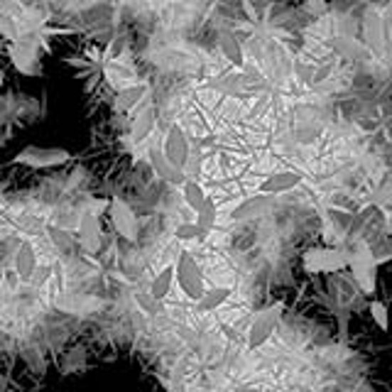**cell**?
Here are the masks:
<instances>
[{
  "label": "cell",
  "mask_w": 392,
  "mask_h": 392,
  "mask_svg": "<svg viewBox=\"0 0 392 392\" xmlns=\"http://www.w3.org/2000/svg\"><path fill=\"white\" fill-rule=\"evenodd\" d=\"M135 300H137V304H140L142 312H147V314H154V312H157V309H154V304H157V300H154L150 292H147V295H137Z\"/></svg>",
  "instance_id": "83f0119b"
},
{
  "label": "cell",
  "mask_w": 392,
  "mask_h": 392,
  "mask_svg": "<svg viewBox=\"0 0 392 392\" xmlns=\"http://www.w3.org/2000/svg\"><path fill=\"white\" fill-rule=\"evenodd\" d=\"M216 218H218V208H216V201H211V198H206L203 201V206L196 211V223L198 228L203 231V235L208 233V231L216 226Z\"/></svg>",
  "instance_id": "44dd1931"
},
{
  "label": "cell",
  "mask_w": 392,
  "mask_h": 392,
  "mask_svg": "<svg viewBox=\"0 0 392 392\" xmlns=\"http://www.w3.org/2000/svg\"><path fill=\"white\" fill-rule=\"evenodd\" d=\"M5 81V74H3V69H0V84H3Z\"/></svg>",
  "instance_id": "1f68e13d"
},
{
  "label": "cell",
  "mask_w": 392,
  "mask_h": 392,
  "mask_svg": "<svg viewBox=\"0 0 392 392\" xmlns=\"http://www.w3.org/2000/svg\"><path fill=\"white\" fill-rule=\"evenodd\" d=\"M147 159H150V167L152 172L159 176L162 181H167V184H184V169H176L172 162H169L167 157H164V150L162 147H150L147 150Z\"/></svg>",
  "instance_id": "ba28073f"
},
{
  "label": "cell",
  "mask_w": 392,
  "mask_h": 392,
  "mask_svg": "<svg viewBox=\"0 0 392 392\" xmlns=\"http://www.w3.org/2000/svg\"><path fill=\"white\" fill-rule=\"evenodd\" d=\"M385 231H388V233L392 235V208L388 211V216H385Z\"/></svg>",
  "instance_id": "f546056e"
},
{
  "label": "cell",
  "mask_w": 392,
  "mask_h": 392,
  "mask_svg": "<svg viewBox=\"0 0 392 392\" xmlns=\"http://www.w3.org/2000/svg\"><path fill=\"white\" fill-rule=\"evenodd\" d=\"M218 47H221V54L233 66H245V52H243V44L238 42V37H235L233 32H221Z\"/></svg>",
  "instance_id": "2e32d148"
},
{
  "label": "cell",
  "mask_w": 392,
  "mask_h": 392,
  "mask_svg": "<svg viewBox=\"0 0 392 392\" xmlns=\"http://www.w3.org/2000/svg\"><path fill=\"white\" fill-rule=\"evenodd\" d=\"M304 5H307L309 13L317 15V18H322V15L329 13V3H327V0H304Z\"/></svg>",
  "instance_id": "4316f807"
},
{
  "label": "cell",
  "mask_w": 392,
  "mask_h": 392,
  "mask_svg": "<svg viewBox=\"0 0 392 392\" xmlns=\"http://www.w3.org/2000/svg\"><path fill=\"white\" fill-rule=\"evenodd\" d=\"M162 150H164V157L174 164L176 169H186L189 164V157H191V145H189V137L181 125H172L164 135V142H162Z\"/></svg>",
  "instance_id": "52a82bcc"
},
{
  "label": "cell",
  "mask_w": 392,
  "mask_h": 392,
  "mask_svg": "<svg viewBox=\"0 0 392 392\" xmlns=\"http://www.w3.org/2000/svg\"><path fill=\"white\" fill-rule=\"evenodd\" d=\"M106 76H108V81L113 84L115 91H120V88H128L132 84H137L135 81V74H132L130 69H125L120 62H110L106 66Z\"/></svg>",
  "instance_id": "d6986e66"
},
{
  "label": "cell",
  "mask_w": 392,
  "mask_h": 392,
  "mask_svg": "<svg viewBox=\"0 0 392 392\" xmlns=\"http://www.w3.org/2000/svg\"><path fill=\"white\" fill-rule=\"evenodd\" d=\"M351 265L349 253L339 250V248H309L302 255V267L309 275H331L341 272Z\"/></svg>",
  "instance_id": "6da1fadb"
},
{
  "label": "cell",
  "mask_w": 392,
  "mask_h": 392,
  "mask_svg": "<svg viewBox=\"0 0 392 392\" xmlns=\"http://www.w3.org/2000/svg\"><path fill=\"white\" fill-rule=\"evenodd\" d=\"M147 91H150V86L142 84V81H137V84H132L128 88H120V91L115 93V110H120V113L135 110L142 103V98L147 96Z\"/></svg>",
  "instance_id": "5bb4252c"
},
{
  "label": "cell",
  "mask_w": 392,
  "mask_h": 392,
  "mask_svg": "<svg viewBox=\"0 0 392 392\" xmlns=\"http://www.w3.org/2000/svg\"><path fill=\"white\" fill-rule=\"evenodd\" d=\"M0 35L5 37V40L15 42L20 37V30H18V22L15 18H10V15H0Z\"/></svg>",
  "instance_id": "d4e9b609"
},
{
  "label": "cell",
  "mask_w": 392,
  "mask_h": 392,
  "mask_svg": "<svg viewBox=\"0 0 392 392\" xmlns=\"http://www.w3.org/2000/svg\"><path fill=\"white\" fill-rule=\"evenodd\" d=\"M363 32H366V40H368V47L373 49L375 54L383 52L385 49V40H388V35H385V25H383V15L378 13V10H368L366 18H363Z\"/></svg>",
  "instance_id": "8fae6325"
},
{
  "label": "cell",
  "mask_w": 392,
  "mask_h": 392,
  "mask_svg": "<svg viewBox=\"0 0 392 392\" xmlns=\"http://www.w3.org/2000/svg\"><path fill=\"white\" fill-rule=\"evenodd\" d=\"M390 375H392V368H390Z\"/></svg>",
  "instance_id": "e575fe53"
},
{
  "label": "cell",
  "mask_w": 392,
  "mask_h": 392,
  "mask_svg": "<svg viewBox=\"0 0 392 392\" xmlns=\"http://www.w3.org/2000/svg\"><path fill=\"white\" fill-rule=\"evenodd\" d=\"M37 267H40V260H37V250L30 240H22L18 253H15V272L22 282H30L35 277Z\"/></svg>",
  "instance_id": "30bf717a"
},
{
  "label": "cell",
  "mask_w": 392,
  "mask_h": 392,
  "mask_svg": "<svg viewBox=\"0 0 392 392\" xmlns=\"http://www.w3.org/2000/svg\"><path fill=\"white\" fill-rule=\"evenodd\" d=\"M174 235H176L179 240H196V238H201V235H203V231L198 228V223L194 221V223H181V226H176Z\"/></svg>",
  "instance_id": "484cf974"
},
{
  "label": "cell",
  "mask_w": 392,
  "mask_h": 392,
  "mask_svg": "<svg viewBox=\"0 0 392 392\" xmlns=\"http://www.w3.org/2000/svg\"><path fill=\"white\" fill-rule=\"evenodd\" d=\"M378 258L373 255L368 248H361V250L356 253V255L351 258V272H353V280L358 282V287H361L363 295H375V277H378Z\"/></svg>",
  "instance_id": "5b68a950"
},
{
  "label": "cell",
  "mask_w": 392,
  "mask_h": 392,
  "mask_svg": "<svg viewBox=\"0 0 392 392\" xmlns=\"http://www.w3.org/2000/svg\"><path fill=\"white\" fill-rule=\"evenodd\" d=\"M79 245L86 253H98L101 250V221L98 213L84 211L79 218Z\"/></svg>",
  "instance_id": "9c48e42d"
},
{
  "label": "cell",
  "mask_w": 392,
  "mask_h": 392,
  "mask_svg": "<svg viewBox=\"0 0 392 392\" xmlns=\"http://www.w3.org/2000/svg\"><path fill=\"white\" fill-rule=\"evenodd\" d=\"M8 54H10V62H13L15 69L25 76H40L42 74V64H40V57L35 52H27V49L18 47V44H10L8 47Z\"/></svg>",
  "instance_id": "4fadbf2b"
},
{
  "label": "cell",
  "mask_w": 392,
  "mask_h": 392,
  "mask_svg": "<svg viewBox=\"0 0 392 392\" xmlns=\"http://www.w3.org/2000/svg\"><path fill=\"white\" fill-rule=\"evenodd\" d=\"M231 292H233L231 287H208L201 300L196 302V307L201 309V312H213V309L223 307L226 302H228Z\"/></svg>",
  "instance_id": "ac0fdd59"
},
{
  "label": "cell",
  "mask_w": 392,
  "mask_h": 392,
  "mask_svg": "<svg viewBox=\"0 0 392 392\" xmlns=\"http://www.w3.org/2000/svg\"><path fill=\"white\" fill-rule=\"evenodd\" d=\"M113 3H123V0H113Z\"/></svg>",
  "instance_id": "d6a6232c"
},
{
  "label": "cell",
  "mask_w": 392,
  "mask_h": 392,
  "mask_svg": "<svg viewBox=\"0 0 392 392\" xmlns=\"http://www.w3.org/2000/svg\"><path fill=\"white\" fill-rule=\"evenodd\" d=\"M169 392H179V390H169Z\"/></svg>",
  "instance_id": "836d02e7"
},
{
  "label": "cell",
  "mask_w": 392,
  "mask_h": 392,
  "mask_svg": "<svg viewBox=\"0 0 392 392\" xmlns=\"http://www.w3.org/2000/svg\"><path fill=\"white\" fill-rule=\"evenodd\" d=\"M280 319H282V302H275V304L260 309V312L253 314L250 327H248V349H260L272 339V334L280 327Z\"/></svg>",
  "instance_id": "7a4b0ae2"
},
{
  "label": "cell",
  "mask_w": 392,
  "mask_h": 392,
  "mask_svg": "<svg viewBox=\"0 0 392 392\" xmlns=\"http://www.w3.org/2000/svg\"><path fill=\"white\" fill-rule=\"evenodd\" d=\"M22 226H25L22 231H27V233H40V231H42V221L40 218L25 216V218H22Z\"/></svg>",
  "instance_id": "f1b7e54d"
},
{
  "label": "cell",
  "mask_w": 392,
  "mask_h": 392,
  "mask_svg": "<svg viewBox=\"0 0 392 392\" xmlns=\"http://www.w3.org/2000/svg\"><path fill=\"white\" fill-rule=\"evenodd\" d=\"M108 213H110V223H113L115 233H118L120 238L135 243L140 228H137V216H135V211L128 206V201L113 196L110 198V203H108Z\"/></svg>",
  "instance_id": "8992f818"
},
{
  "label": "cell",
  "mask_w": 392,
  "mask_h": 392,
  "mask_svg": "<svg viewBox=\"0 0 392 392\" xmlns=\"http://www.w3.org/2000/svg\"><path fill=\"white\" fill-rule=\"evenodd\" d=\"M47 235H49V240H52V245L57 248V250H71L74 248V238H71L69 233H66L64 228H57V226H49L47 228Z\"/></svg>",
  "instance_id": "cb8c5ba5"
},
{
  "label": "cell",
  "mask_w": 392,
  "mask_h": 392,
  "mask_svg": "<svg viewBox=\"0 0 392 392\" xmlns=\"http://www.w3.org/2000/svg\"><path fill=\"white\" fill-rule=\"evenodd\" d=\"M263 206H265V198H248V201H243L238 208L233 211V218L235 221H245V218H253V216H258V213L263 211Z\"/></svg>",
  "instance_id": "603a6c76"
},
{
  "label": "cell",
  "mask_w": 392,
  "mask_h": 392,
  "mask_svg": "<svg viewBox=\"0 0 392 392\" xmlns=\"http://www.w3.org/2000/svg\"><path fill=\"white\" fill-rule=\"evenodd\" d=\"M181 194H184V201L191 211H198V208L203 206V201L208 198L206 191H203V186L198 184L196 179H186L184 184H181Z\"/></svg>",
  "instance_id": "ffe728a7"
},
{
  "label": "cell",
  "mask_w": 392,
  "mask_h": 392,
  "mask_svg": "<svg viewBox=\"0 0 392 392\" xmlns=\"http://www.w3.org/2000/svg\"><path fill=\"white\" fill-rule=\"evenodd\" d=\"M135 113L137 115H135V120H132L130 135H132V140L135 142H142V140L150 137V132L154 128V108L145 101V106H137Z\"/></svg>",
  "instance_id": "9a60e30c"
},
{
  "label": "cell",
  "mask_w": 392,
  "mask_h": 392,
  "mask_svg": "<svg viewBox=\"0 0 392 392\" xmlns=\"http://www.w3.org/2000/svg\"><path fill=\"white\" fill-rule=\"evenodd\" d=\"M228 392H231V390H228ZM240 392H243V390H240Z\"/></svg>",
  "instance_id": "d590c367"
},
{
  "label": "cell",
  "mask_w": 392,
  "mask_h": 392,
  "mask_svg": "<svg viewBox=\"0 0 392 392\" xmlns=\"http://www.w3.org/2000/svg\"><path fill=\"white\" fill-rule=\"evenodd\" d=\"M174 272H176V285L181 287V292L194 302L201 300L203 292H206V287H203V272L201 267H198L196 258L191 255L189 250L179 253V258H176L174 263Z\"/></svg>",
  "instance_id": "3957f363"
},
{
  "label": "cell",
  "mask_w": 392,
  "mask_h": 392,
  "mask_svg": "<svg viewBox=\"0 0 392 392\" xmlns=\"http://www.w3.org/2000/svg\"><path fill=\"white\" fill-rule=\"evenodd\" d=\"M71 159V152L64 147H40V145H30L25 150H20L13 157L15 164H25L32 169H52V167H62Z\"/></svg>",
  "instance_id": "277c9868"
},
{
  "label": "cell",
  "mask_w": 392,
  "mask_h": 392,
  "mask_svg": "<svg viewBox=\"0 0 392 392\" xmlns=\"http://www.w3.org/2000/svg\"><path fill=\"white\" fill-rule=\"evenodd\" d=\"M243 392H263V390H255V388H248V390H243Z\"/></svg>",
  "instance_id": "4dcf8cb0"
},
{
  "label": "cell",
  "mask_w": 392,
  "mask_h": 392,
  "mask_svg": "<svg viewBox=\"0 0 392 392\" xmlns=\"http://www.w3.org/2000/svg\"><path fill=\"white\" fill-rule=\"evenodd\" d=\"M174 282H176L174 265H167V267H162V272H157V277L152 280V285H150V295H152L157 302H162L164 297H167L169 292H172Z\"/></svg>",
  "instance_id": "e0dca14e"
},
{
  "label": "cell",
  "mask_w": 392,
  "mask_h": 392,
  "mask_svg": "<svg viewBox=\"0 0 392 392\" xmlns=\"http://www.w3.org/2000/svg\"><path fill=\"white\" fill-rule=\"evenodd\" d=\"M302 181V176L297 172H290V169H282V172H275L270 174L267 179L260 184V194L265 196H272V194H285V191L297 189Z\"/></svg>",
  "instance_id": "7c38bea8"
},
{
  "label": "cell",
  "mask_w": 392,
  "mask_h": 392,
  "mask_svg": "<svg viewBox=\"0 0 392 392\" xmlns=\"http://www.w3.org/2000/svg\"><path fill=\"white\" fill-rule=\"evenodd\" d=\"M368 312H371L373 324L380 331H388L390 329V309H388V304H385V302L373 300L371 304H368Z\"/></svg>",
  "instance_id": "7402d4cb"
}]
</instances>
